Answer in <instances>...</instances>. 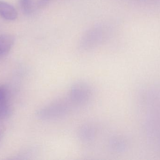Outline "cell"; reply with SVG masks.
I'll use <instances>...</instances> for the list:
<instances>
[{
    "label": "cell",
    "mask_w": 160,
    "mask_h": 160,
    "mask_svg": "<svg viewBox=\"0 0 160 160\" xmlns=\"http://www.w3.org/2000/svg\"><path fill=\"white\" fill-rule=\"evenodd\" d=\"M109 29L103 24H97L88 29L80 39L79 46L84 50L94 49L104 42L109 34Z\"/></svg>",
    "instance_id": "cell-1"
},
{
    "label": "cell",
    "mask_w": 160,
    "mask_h": 160,
    "mask_svg": "<svg viewBox=\"0 0 160 160\" xmlns=\"http://www.w3.org/2000/svg\"><path fill=\"white\" fill-rule=\"evenodd\" d=\"M73 107L68 98L58 99L43 107L38 116L41 119L48 121L60 119L68 115Z\"/></svg>",
    "instance_id": "cell-2"
},
{
    "label": "cell",
    "mask_w": 160,
    "mask_h": 160,
    "mask_svg": "<svg viewBox=\"0 0 160 160\" xmlns=\"http://www.w3.org/2000/svg\"><path fill=\"white\" fill-rule=\"evenodd\" d=\"M92 96L90 85L86 82L78 81L71 86L68 98L74 107H80L87 104Z\"/></svg>",
    "instance_id": "cell-3"
},
{
    "label": "cell",
    "mask_w": 160,
    "mask_h": 160,
    "mask_svg": "<svg viewBox=\"0 0 160 160\" xmlns=\"http://www.w3.org/2000/svg\"><path fill=\"white\" fill-rule=\"evenodd\" d=\"M16 8L8 3L0 0V16L7 20H15L18 18Z\"/></svg>",
    "instance_id": "cell-4"
},
{
    "label": "cell",
    "mask_w": 160,
    "mask_h": 160,
    "mask_svg": "<svg viewBox=\"0 0 160 160\" xmlns=\"http://www.w3.org/2000/svg\"><path fill=\"white\" fill-rule=\"evenodd\" d=\"M97 129L90 124L83 125L80 128L79 135L81 141L84 142H91L95 140Z\"/></svg>",
    "instance_id": "cell-5"
},
{
    "label": "cell",
    "mask_w": 160,
    "mask_h": 160,
    "mask_svg": "<svg viewBox=\"0 0 160 160\" xmlns=\"http://www.w3.org/2000/svg\"><path fill=\"white\" fill-rule=\"evenodd\" d=\"M15 42V38L10 34L0 35V58L6 55Z\"/></svg>",
    "instance_id": "cell-6"
},
{
    "label": "cell",
    "mask_w": 160,
    "mask_h": 160,
    "mask_svg": "<svg viewBox=\"0 0 160 160\" xmlns=\"http://www.w3.org/2000/svg\"><path fill=\"white\" fill-rule=\"evenodd\" d=\"M22 11L25 15H31L33 11V0H19Z\"/></svg>",
    "instance_id": "cell-7"
},
{
    "label": "cell",
    "mask_w": 160,
    "mask_h": 160,
    "mask_svg": "<svg viewBox=\"0 0 160 160\" xmlns=\"http://www.w3.org/2000/svg\"><path fill=\"white\" fill-rule=\"evenodd\" d=\"M53 0H38V7L39 8L46 7Z\"/></svg>",
    "instance_id": "cell-8"
},
{
    "label": "cell",
    "mask_w": 160,
    "mask_h": 160,
    "mask_svg": "<svg viewBox=\"0 0 160 160\" xmlns=\"http://www.w3.org/2000/svg\"><path fill=\"white\" fill-rule=\"evenodd\" d=\"M5 90L2 86H0V103L5 102Z\"/></svg>",
    "instance_id": "cell-9"
}]
</instances>
